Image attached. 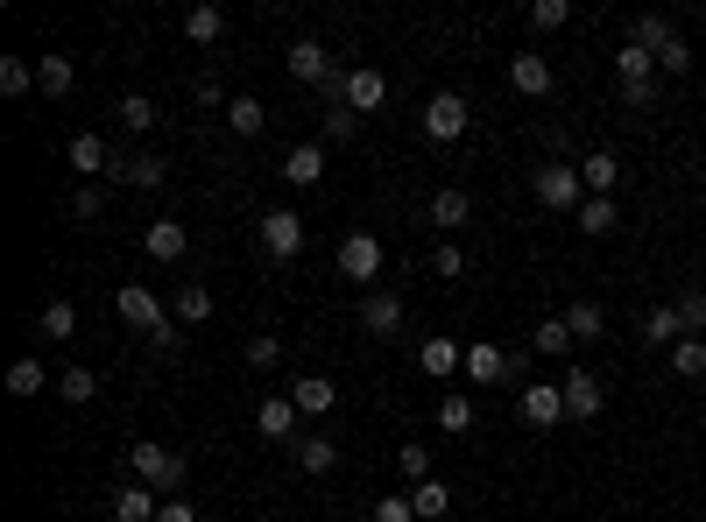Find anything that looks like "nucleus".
<instances>
[{
    "label": "nucleus",
    "mask_w": 706,
    "mask_h": 522,
    "mask_svg": "<svg viewBox=\"0 0 706 522\" xmlns=\"http://www.w3.org/2000/svg\"><path fill=\"white\" fill-rule=\"evenodd\" d=\"M127 473H135L149 494L170 501L184 488V452H170V444H127Z\"/></svg>",
    "instance_id": "nucleus-1"
},
{
    "label": "nucleus",
    "mask_w": 706,
    "mask_h": 522,
    "mask_svg": "<svg viewBox=\"0 0 706 522\" xmlns=\"http://www.w3.org/2000/svg\"><path fill=\"white\" fill-rule=\"evenodd\" d=\"M530 191H538V205H551V212H580V205H586L580 163H544L538 177H530Z\"/></svg>",
    "instance_id": "nucleus-2"
},
{
    "label": "nucleus",
    "mask_w": 706,
    "mask_h": 522,
    "mask_svg": "<svg viewBox=\"0 0 706 522\" xmlns=\"http://www.w3.org/2000/svg\"><path fill=\"white\" fill-rule=\"evenodd\" d=\"M283 64H290V79H304V85H326V92H339V79H347V71H332L326 43H311V35H297V43L283 50Z\"/></svg>",
    "instance_id": "nucleus-3"
},
{
    "label": "nucleus",
    "mask_w": 706,
    "mask_h": 522,
    "mask_svg": "<svg viewBox=\"0 0 706 522\" xmlns=\"http://www.w3.org/2000/svg\"><path fill=\"white\" fill-rule=\"evenodd\" d=\"M467 121H473V113H467L460 92H431V100H424V134H431V142H460Z\"/></svg>",
    "instance_id": "nucleus-4"
},
{
    "label": "nucleus",
    "mask_w": 706,
    "mask_h": 522,
    "mask_svg": "<svg viewBox=\"0 0 706 522\" xmlns=\"http://www.w3.org/2000/svg\"><path fill=\"white\" fill-rule=\"evenodd\" d=\"M523 423H538V431H551V423H565V389H551V381H530V389L516 396Z\"/></svg>",
    "instance_id": "nucleus-5"
},
{
    "label": "nucleus",
    "mask_w": 706,
    "mask_h": 522,
    "mask_svg": "<svg viewBox=\"0 0 706 522\" xmlns=\"http://www.w3.org/2000/svg\"><path fill=\"white\" fill-rule=\"evenodd\" d=\"M509 375H516V360H509L494 339H473V346H467V381H473V389H488V381H509Z\"/></svg>",
    "instance_id": "nucleus-6"
},
{
    "label": "nucleus",
    "mask_w": 706,
    "mask_h": 522,
    "mask_svg": "<svg viewBox=\"0 0 706 522\" xmlns=\"http://www.w3.org/2000/svg\"><path fill=\"white\" fill-rule=\"evenodd\" d=\"M339 100H347L354 113H375L381 100H389V85H381V71H375V64H354L347 79H339Z\"/></svg>",
    "instance_id": "nucleus-7"
},
{
    "label": "nucleus",
    "mask_w": 706,
    "mask_h": 522,
    "mask_svg": "<svg viewBox=\"0 0 706 522\" xmlns=\"http://www.w3.org/2000/svg\"><path fill=\"white\" fill-rule=\"evenodd\" d=\"M339 276H347V283H375L381 276V240L375 234H354L347 247H339Z\"/></svg>",
    "instance_id": "nucleus-8"
},
{
    "label": "nucleus",
    "mask_w": 706,
    "mask_h": 522,
    "mask_svg": "<svg viewBox=\"0 0 706 522\" xmlns=\"http://www.w3.org/2000/svg\"><path fill=\"white\" fill-rule=\"evenodd\" d=\"M262 247H269V262H290L304 247V219L297 212H269V219H262Z\"/></svg>",
    "instance_id": "nucleus-9"
},
{
    "label": "nucleus",
    "mask_w": 706,
    "mask_h": 522,
    "mask_svg": "<svg viewBox=\"0 0 706 522\" xmlns=\"http://www.w3.org/2000/svg\"><path fill=\"white\" fill-rule=\"evenodd\" d=\"M360 325H368L375 339H396L403 332V297H396V289H375V297L360 304Z\"/></svg>",
    "instance_id": "nucleus-10"
},
{
    "label": "nucleus",
    "mask_w": 706,
    "mask_h": 522,
    "mask_svg": "<svg viewBox=\"0 0 706 522\" xmlns=\"http://www.w3.org/2000/svg\"><path fill=\"white\" fill-rule=\"evenodd\" d=\"M255 431L269 438V444H297V402H290V396H269V402L255 410Z\"/></svg>",
    "instance_id": "nucleus-11"
},
{
    "label": "nucleus",
    "mask_w": 706,
    "mask_h": 522,
    "mask_svg": "<svg viewBox=\"0 0 706 522\" xmlns=\"http://www.w3.org/2000/svg\"><path fill=\"white\" fill-rule=\"evenodd\" d=\"M417 367H424L431 381L467 375V346H460V339H424V346H417Z\"/></svg>",
    "instance_id": "nucleus-12"
},
{
    "label": "nucleus",
    "mask_w": 706,
    "mask_h": 522,
    "mask_svg": "<svg viewBox=\"0 0 706 522\" xmlns=\"http://www.w3.org/2000/svg\"><path fill=\"white\" fill-rule=\"evenodd\" d=\"M559 389H565V417H601V410H607V396H601V381H594V375H586V367H572V375L559 381Z\"/></svg>",
    "instance_id": "nucleus-13"
},
{
    "label": "nucleus",
    "mask_w": 706,
    "mask_h": 522,
    "mask_svg": "<svg viewBox=\"0 0 706 522\" xmlns=\"http://www.w3.org/2000/svg\"><path fill=\"white\" fill-rule=\"evenodd\" d=\"M509 85H516V92H530V100H544V92H551V57H538V50H516V57H509Z\"/></svg>",
    "instance_id": "nucleus-14"
},
{
    "label": "nucleus",
    "mask_w": 706,
    "mask_h": 522,
    "mask_svg": "<svg viewBox=\"0 0 706 522\" xmlns=\"http://www.w3.org/2000/svg\"><path fill=\"white\" fill-rule=\"evenodd\" d=\"M121 318H127V325H135V332H156V325H163L170 311H163V304H156V289H142V283H127V289H121Z\"/></svg>",
    "instance_id": "nucleus-15"
},
{
    "label": "nucleus",
    "mask_w": 706,
    "mask_h": 522,
    "mask_svg": "<svg viewBox=\"0 0 706 522\" xmlns=\"http://www.w3.org/2000/svg\"><path fill=\"white\" fill-rule=\"evenodd\" d=\"M283 177H290L297 191H311L318 177H326V149H318V142H297L290 156H283Z\"/></svg>",
    "instance_id": "nucleus-16"
},
{
    "label": "nucleus",
    "mask_w": 706,
    "mask_h": 522,
    "mask_svg": "<svg viewBox=\"0 0 706 522\" xmlns=\"http://www.w3.org/2000/svg\"><path fill=\"white\" fill-rule=\"evenodd\" d=\"M106 509H113V522H156V509H163V501H156V494H149V488H142V480H127V488H121V494H113V501H106Z\"/></svg>",
    "instance_id": "nucleus-17"
},
{
    "label": "nucleus",
    "mask_w": 706,
    "mask_h": 522,
    "mask_svg": "<svg viewBox=\"0 0 706 522\" xmlns=\"http://www.w3.org/2000/svg\"><path fill=\"white\" fill-rule=\"evenodd\" d=\"M113 177L135 184V191H163L170 170H163V156H149V149H142V156H121V163H113Z\"/></svg>",
    "instance_id": "nucleus-18"
},
{
    "label": "nucleus",
    "mask_w": 706,
    "mask_h": 522,
    "mask_svg": "<svg viewBox=\"0 0 706 522\" xmlns=\"http://www.w3.org/2000/svg\"><path fill=\"white\" fill-rule=\"evenodd\" d=\"M290 402H297V417H326L332 402H339V389H332L326 375H304L297 389H290Z\"/></svg>",
    "instance_id": "nucleus-19"
},
{
    "label": "nucleus",
    "mask_w": 706,
    "mask_h": 522,
    "mask_svg": "<svg viewBox=\"0 0 706 522\" xmlns=\"http://www.w3.org/2000/svg\"><path fill=\"white\" fill-rule=\"evenodd\" d=\"M410 509H417V522H446V509H452V488H446V480H417V488H410Z\"/></svg>",
    "instance_id": "nucleus-20"
},
{
    "label": "nucleus",
    "mask_w": 706,
    "mask_h": 522,
    "mask_svg": "<svg viewBox=\"0 0 706 522\" xmlns=\"http://www.w3.org/2000/svg\"><path fill=\"white\" fill-rule=\"evenodd\" d=\"M142 247H149V255H156V262H184L191 234H184L177 219H156V226H149V234H142Z\"/></svg>",
    "instance_id": "nucleus-21"
},
{
    "label": "nucleus",
    "mask_w": 706,
    "mask_h": 522,
    "mask_svg": "<svg viewBox=\"0 0 706 522\" xmlns=\"http://www.w3.org/2000/svg\"><path fill=\"white\" fill-rule=\"evenodd\" d=\"M615 79H622V85H651V79H657V57L643 50V43H622V50H615Z\"/></svg>",
    "instance_id": "nucleus-22"
},
{
    "label": "nucleus",
    "mask_w": 706,
    "mask_h": 522,
    "mask_svg": "<svg viewBox=\"0 0 706 522\" xmlns=\"http://www.w3.org/2000/svg\"><path fill=\"white\" fill-rule=\"evenodd\" d=\"M615 177H622V163L607 156V149H601V156H586V163H580V184H586V198H615Z\"/></svg>",
    "instance_id": "nucleus-23"
},
{
    "label": "nucleus",
    "mask_w": 706,
    "mask_h": 522,
    "mask_svg": "<svg viewBox=\"0 0 706 522\" xmlns=\"http://www.w3.org/2000/svg\"><path fill=\"white\" fill-rule=\"evenodd\" d=\"M643 339H651V346H678V339H685L678 304H651V318H643Z\"/></svg>",
    "instance_id": "nucleus-24"
},
{
    "label": "nucleus",
    "mask_w": 706,
    "mask_h": 522,
    "mask_svg": "<svg viewBox=\"0 0 706 522\" xmlns=\"http://www.w3.org/2000/svg\"><path fill=\"white\" fill-rule=\"evenodd\" d=\"M71 170H85V177H100V170H113V149L100 142V134H71Z\"/></svg>",
    "instance_id": "nucleus-25"
},
{
    "label": "nucleus",
    "mask_w": 706,
    "mask_h": 522,
    "mask_svg": "<svg viewBox=\"0 0 706 522\" xmlns=\"http://www.w3.org/2000/svg\"><path fill=\"white\" fill-rule=\"evenodd\" d=\"M35 85H43L50 100H64V92L79 85V71H71V57H43V64H35Z\"/></svg>",
    "instance_id": "nucleus-26"
},
{
    "label": "nucleus",
    "mask_w": 706,
    "mask_h": 522,
    "mask_svg": "<svg viewBox=\"0 0 706 522\" xmlns=\"http://www.w3.org/2000/svg\"><path fill=\"white\" fill-rule=\"evenodd\" d=\"M290 452H297V467H304V473H332V467H339V452H332V438H297V444H290Z\"/></svg>",
    "instance_id": "nucleus-27"
},
{
    "label": "nucleus",
    "mask_w": 706,
    "mask_h": 522,
    "mask_svg": "<svg viewBox=\"0 0 706 522\" xmlns=\"http://www.w3.org/2000/svg\"><path fill=\"white\" fill-rule=\"evenodd\" d=\"M113 113H121V127H127V134H149V127L163 121V113H156V100H142V92H127V100L113 106Z\"/></svg>",
    "instance_id": "nucleus-28"
},
{
    "label": "nucleus",
    "mask_w": 706,
    "mask_h": 522,
    "mask_svg": "<svg viewBox=\"0 0 706 522\" xmlns=\"http://www.w3.org/2000/svg\"><path fill=\"white\" fill-rule=\"evenodd\" d=\"M226 127H234V134H262V127H269V106H262V100H247V92H241V100L226 106Z\"/></svg>",
    "instance_id": "nucleus-29"
},
{
    "label": "nucleus",
    "mask_w": 706,
    "mask_h": 522,
    "mask_svg": "<svg viewBox=\"0 0 706 522\" xmlns=\"http://www.w3.org/2000/svg\"><path fill=\"white\" fill-rule=\"evenodd\" d=\"M219 29H226V14L213 8V0H205V8H191V14H184V35H191V43H219Z\"/></svg>",
    "instance_id": "nucleus-30"
},
{
    "label": "nucleus",
    "mask_w": 706,
    "mask_h": 522,
    "mask_svg": "<svg viewBox=\"0 0 706 522\" xmlns=\"http://www.w3.org/2000/svg\"><path fill=\"white\" fill-rule=\"evenodd\" d=\"M572 219H580V234H615V198H586L580 212H572Z\"/></svg>",
    "instance_id": "nucleus-31"
},
{
    "label": "nucleus",
    "mask_w": 706,
    "mask_h": 522,
    "mask_svg": "<svg viewBox=\"0 0 706 522\" xmlns=\"http://www.w3.org/2000/svg\"><path fill=\"white\" fill-rule=\"evenodd\" d=\"M92 389H100V381H92V367H64V375H57V396H64L71 410H85Z\"/></svg>",
    "instance_id": "nucleus-32"
},
{
    "label": "nucleus",
    "mask_w": 706,
    "mask_h": 522,
    "mask_svg": "<svg viewBox=\"0 0 706 522\" xmlns=\"http://www.w3.org/2000/svg\"><path fill=\"white\" fill-rule=\"evenodd\" d=\"M438 431H446V438L473 431V402L467 396H438Z\"/></svg>",
    "instance_id": "nucleus-33"
},
{
    "label": "nucleus",
    "mask_w": 706,
    "mask_h": 522,
    "mask_svg": "<svg viewBox=\"0 0 706 522\" xmlns=\"http://www.w3.org/2000/svg\"><path fill=\"white\" fill-rule=\"evenodd\" d=\"M628 43H643V50H664V43H678V29L672 22H664V14H636V35H628Z\"/></svg>",
    "instance_id": "nucleus-34"
},
{
    "label": "nucleus",
    "mask_w": 706,
    "mask_h": 522,
    "mask_svg": "<svg viewBox=\"0 0 706 522\" xmlns=\"http://www.w3.org/2000/svg\"><path fill=\"white\" fill-rule=\"evenodd\" d=\"M177 318H184V325H205V318H213V289H205V283H184V289H177Z\"/></svg>",
    "instance_id": "nucleus-35"
},
{
    "label": "nucleus",
    "mask_w": 706,
    "mask_h": 522,
    "mask_svg": "<svg viewBox=\"0 0 706 522\" xmlns=\"http://www.w3.org/2000/svg\"><path fill=\"white\" fill-rule=\"evenodd\" d=\"M530 346H538V354H572L580 339H572V325H565V318H544L538 332H530Z\"/></svg>",
    "instance_id": "nucleus-36"
},
{
    "label": "nucleus",
    "mask_w": 706,
    "mask_h": 522,
    "mask_svg": "<svg viewBox=\"0 0 706 522\" xmlns=\"http://www.w3.org/2000/svg\"><path fill=\"white\" fill-rule=\"evenodd\" d=\"M672 375H685V381L706 375V339H678L672 346Z\"/></svg>",
    "instance_id": "nucleus-37"
},
{
    "label": "nucleus",
    "mask_w": 706,
    "mask_h": 522,
    "mask_svg": "<svg viewBox=\"0 0 706 522\" xmlns=\"http://www.w3.org/2000/svg\"><path fill=\"white\" fill-rule=\"evenodd\" d=\"M467 191H438V198H431V226H467Z\"/></svg>",
    "instance_id": "nucleus-38"
},
{
    "label": "nucleus",
    "mask_w": 706,
    "mask_h": 522,
    "mask_svg": "<svg viewBox=\"0 0 706 522\" xmlns=\"http://www.w3.org/2000/svg\"><path fill=\"white\" fill-rule=\"evenodd\" d=\"M565 325H572V339H601L607 332V311H601V304H572Z\"/></svg>",
    "instance_id": "nucleus-39"
},
{
    "label": "nucleus",
    "mask_w": 706,
    "mask_h": 522,
    "mask_svg": "<svg viewBox=\"0 0 706 522\" xmlns=\"http://www.w3.org/2000/svg\"><path fill=\"white\" fill-rule=\"evenodd\" d=\"M71 332H79V311H71L64 297H50L43 304V339H71Z\"/></svg>",
    "instance_id": "nucleus-40"
},
{
    "label": "nucleus",
    "mask_w": 706,
    "mask_h": 522,
    "mask_svg": "<svg viewBox=\"0 0 706 522\" xmlns=\"http://www.w3.org/2000/svg\"><path fill=\"white\" fill-rule=\"evenodd\" d=\"M678 318H685V339H699L706 332V289H678Z\"/></svg>",
    "instance_id": "nucleus-41"
},
{
    "label": "nucleus",
    "mask_w": 706,
    "mask_h": 522,
    "mask_svg": "<svg viewBox=\"0 0 706 522\" xmlns=\"http://www.w3.org/2000/svg\"><path fill=\"white\" fill-rule=\"evenodd\" d=\"M29 85H35V64H22V57H0V92H8V100H22Z\"/></svg>",
    "instance_id": "nucleus-42"
},
{
    "label": "nucleus",
    "mask_w": 706,
    "mask_h": 522,
    "mask_svg": "<svg viewBox=\"0 0 706 522\" xmlns=\"http://www.w3.org/2000/svg\"><path fill=\"white\" fill-rule=\"evenodd\" d=\"M8 396H43V360H14L8 367Z\"/></svg>",
    "instance_id": "nucleus-43"
},
{
    "label": "nucleus",
    "mask_w": 706,
    "mask_h": 522,
    "mask_svg": "<svg viewBox=\"0 0 706 522\" xmlns=\"http://www.w3.org/2000/svg\"><path fill=\"white\" fill-rule=\"evenodd\" d=\"M431 268H438V276L452 283V276H467V255H460V247H452V240H438V247H431Z\"/></svg>",
    "instance_id": "nucleus-44"
},
{
    "label": "nucleus",
    "mask_w": 706,
    "mask_h": 522,
    "mask_svg": "<svg viewBox=\"0 0 706 522\" xmlns=\"http://www.w3.org/2000/svg\"><path fill=\"white\" fill-rule=\"evenodd\" d=\"M565 22H572L565 0H538V8H530V29H565Z\"/></svg>",
    "instance_id": "nucleus-45"
},
{
    "label": "nucleus",
    "mask_w": 706,
    "mask_h": 522,
    "mask_svg": "<svg viewBox=\"0 0 706 522\" xmlns=\"http://www.w3.org/2000/svg\"><path fill=\"white\" fill-rule=\"evenodd\" d=\"M276 360H283V339H276V332L247 339V367H276Z\"/></svg>",
    "instance_id": "nucleus-46"
},
{
    "label": "nucleus",
    "mask_w": 706,
    "mask_h": 522,
    "mask_svg": "<svg viewBox=\"0 0 706 522\" xmlns=\"http://www.w3.org/2000/svg\"><path fill=\"white\" fill-rule=\"evenodd\" d=\"M326 134H332V142H354V134H360V113H354V106H332V113H326Z\"/></svg>",
    "instance_id": "nucleus-47"
},
{
    "label": "nucleus",
    "mask_w": 706,
    "mask_h": 522,
    "mask_svg": "<svg viewBox=\"0 0 706 522\" xmlns=\"http://www.w3.org/2000/svg\"><path fill=\"white\" fill-rule=\"evenodd\" d=\"M375 522H417L410 494H381V501H375Z\"/></svg>",
    "instance_id": "nucleus-48"
},
{
    "label": "nucleus",
    "mask_w": 706,
    "mask_h": 522,
    "mask_svg": "<svg viewBox=\"0 0 706 522\" xmlns=\"http://www.w3.org/2000/svg\"><path fill=\"white\" fill-rule=\"evenodd\" d=\"M396 467H403L410 480H431V452H424V444H403V452H396Z\"/></svg>",
    "instance_id": "nucleus-49"
},
{
    "label": "nucleus",
    "mask_w": 706,
    "mask_h": 522,
    "mask_svg": "<svg viewBox=\"0 0 706 522\" xmlns=\"http://www.w3.org/2000/svg\"><path fill=\"white\" fill-rule=\"evenodd\" d=\"M657 71H672V79H678V71H693V50H685V35H678V43H664V50H657Z\"/></svg>",
    "instance_id": "nucleus-50"
},
{
    "label": "nucleus",
    "mask_w": 706,
    "mask_h": 522,
    "mask_svg": "<svg viewBox=\"0 0 706 522\" xmlns=\"http://www.w3.org/2000/svg\"><path fill=\"white\" fill-rule=\"evenodd\" d=\"M156 522H198V509H191V501H184V494H170V501H163V509H156Z\"/></svg>",
    "instance_id": "nucleus-51"
},
{
    "label": "nucleus",
    "mask_w": 706,
    "mask_h": 522,
    "mask_svg": "<svg viewBox=\"0 0 706 522\" xmlns=\"http://www.w3.org/2000/svg\"><path fill=\"white\" fill-rule=\"evenodd\" d=\"M622 106H636V113L657 106V79H651V85H622Z\"/></svg>",
    "instance_id": "nucleus-52"
},
{
    "label": "nucleus",
    "mask_w": 706,
    "mask_h": 522,
    "mask_svg": "<svg viewBox=\"0 0 706 522\" xmlns=\"http://www.w3.org/2000/svg\"><path fill=\"white\" fill-rule=\"evenodd\" d=\"M149 346H156V354H170V346H177V311H170L156 332H149Z\"/></svg>",
    "instance_id": "nucleus-53"
},
{
    "label": "nucleus",
    "mask_w": 706,
    "mask_h": 522,
    "mask_svg": "<svg viewBox=\"0 0 706 522\" xmlns=\"http://www.w3.org/2000/svg\"><path fill=\"white\" fill-rule=\"evenodd\" d=\"M71 212H79V219H92V212H100V184H79V198H71Z\"/></svg>",
    "instance_id": "nucleus-54"
}]
</instances>
